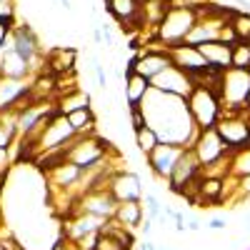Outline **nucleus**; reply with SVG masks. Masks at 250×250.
Masks as SVG:
<instances>
[{"instance_id": "obj_1", "label": "nucleus", "mask_w": 250, "mask_h": 250, "mask_svg": "<svg viewBox=\"0 0 250 250\" xmlns=\"http://www.w3.org/2000/svg\"><path fill=\"white\" fill-rule=\"evenodd\" d=\"M140 108L145 113V120L155 130L160 143H170V145H183L188 148V143L193 140V128L195 123L190 118L185 98L170 95V93H160L155 88L148 90L145 100L140 103Z\"/></svg>"}, {"instance_id": "obj_2", "label": "nucleus", "mask_w": 250, "mask_h": 250, "mask_svg": "<svg viewBox=\"0 0 250 250\" xmlns=\"http://www.w3.org/2000/svg\"><path fill=\"white\" fill-rule=\"evenodd\" d=\"M195 10L193 8H185V5H170V10L165 13L163 23H160V38L165 40L168 48L183 45L185 43V35L193 30V25L198 23L195 20Z\"/></svg>"}, {"instance_id": "obj_3", "label": "nucleus", "mask_w": 250, "mask_h": 250, "mask_svg": "<svg viewBox=\"0 0 250 250\" xmlns=\"http://www.w3.org/2000/svg\"><path fill=\"white\" fill-rule=\"evenodd\" d=\"M188 103V110H190V118L198 128L208 130V128H215V123L220 118V105H218V98L213 93H208L205 88H193V93L185 98Z\"/></svg>"}, {"instance_id": "obj_4", "label": "nucleus", "mask_w": 250, "mask_h": 250, "mask_svg": "<svg viewBox=\"0 0 250 250\" xmlns=\"http://www.w3.org/2000/svg\"><path fill=\"white\" fill-rule=\"evenodd\" d=\"M250 95V70L228 68L223 73V93L220 100L228 103L225 108H243Z\"/></svg>"}, {"instance_id": "obj_5", "label": "nucleus", "mask_w": 250, "mask_h": 250, "mask_svg": "<svg viewBox=\"0 0 250 250\" xmlns=\"http://www.w3.org/2000/svg\"><path fill=\"white\" fill-rule=\"evenodd\" d=\"M75 135H78V133L73 130V125H70L68 115L58 113V115H53V118L45 123L43 133L38 135V145H40V148H43L45 153L60 150V148H65V145H68Z\"/></svg>"}, {"instance_id": "obj_6", "label": "nucleus", "mask_w": 250, "mask_h": 250, "mask_svg": "<svg viewBox=\"0 0 250 250\" xmlns=\"http://www.w3.org/2000/svg\"><path fill=\"white\" fill-rule=\"evenodd\" d=\"M150 88L160 90V93H170V95H178V98H188L193 93V80L185 70L175 68V65H168L160 75H155L150 80Z\"/></svg>"}, {"instance_id": "obj_7", "label": "nucleus", "mask_w": 250, "mask_h": 250, "mask_svg": "<svg viewBox=\"0 0 250 250\" xmlns=\"http://www.w3.org/2000/svg\"><path fill=\"white\" fill-rule=\"evenodd\" d=\"M130 248H133V235L128 233L125 225H120V223L115 225L110 220L100 225L93 250H130Z\"/></svg>"}, {"instance_id": "obj_8", "label": "nucleus", "mask_w": 250, "mask_h": 250, "mask_svg": "<svg viewBox=\"0 0 250 250\" xmlns=\"http://www.w3.org/2000/svg\"><path fill=\"white\" fill-rule=\"evenodd\" d=\"M215 133L225 143L228 150H243L250 148V125L245 120H218Z\"/></svg>"}, {"instance_id": "obj_9", "label": "nucleus", "mask_w": 250, "mask_h": 250, "mask_svg": "<svg viewBox=\"0 0 250 250\" xmlns=\"http://www.w3.org/2000/svg\"><path fill=\"white\" fill-rule=\"evenodd\" d=\"M115 208H118V200L113 198L110 188H93V190L83 195V210L95 218H103V220L113 218Z\"/></svg>"}, {"instance_id": "obj_10", "label": "nucleus", "mask_w": 250, "mask_h": 250, "mask_svg": "<svg viewBox=\"0 0 250 250\" xmlns=\"http://www.w3.org/2000/svg\"><path fill=\"white\" fill-rule=\"evenodd\" d=\"M185 153L183 145H170V143H160L153 153H148V163L158 178H170L175 163L180 160V155Z\"/></svg>"}, {"instance_id": "obj_11", "label": "nucleus", "mask_w": 250, "mask_h": 250, "mask_svg": "<svg viewBox=\"0 0 250 250\" xmlns=\"http://www.w3.org/2000/svg\"><path fill=\"white\" fill-rule=\"evenodd\" d=\"M168 65H173V62H170L168 48H165V50H148V53L140 55V58H133L130 65H128V70H135V73H140L143 78L153 80L155 75H160Z\"/></svg>"}, {"instance_id": "obj_12", "label": "nucleus", "mask_w": 250, "mask_h": 250, "mask_svg": "<svg viewBox=\"0 0 250 250\" xmlns=\"http://www.w3.org/2000/svg\"><path fill=\"white\" fill-rule=\"evenodd\" d=\"M225 143L220 140V135L215 133V128H208L203 130V135L198 138V143L193 145V153L198 155L200 165H213L225 155Z\"/></svg>"}, {"instance_id": "obj_13", "label": "nucleus", "mask_w": 250, "mask_h": 250, "mask_svg": "<svg viewBox=\"0 0 250 250\" xmlns=\"http://www.w3.org/2000/svg\"><path fill=\"white\" fill-rule=\"evenodd\" d=\"M168 55H170V62H173V65L180 68V70H185L188 75L210 68L195 45H175V48H168Z\"/></svg>"}, {"instance_id": "obj_14", "label": "nucleus", "mask_w": 250, "mask_h": 250, "mask_svg": "<svg viewBox=\"0 0 250 250\" xmlns=\"http://www.w3.org/2000/svg\"><path fill=\"white\" fill-rule=\"evenodd\" d=\"M198 168H200V160H198V155L193 153V148H185V153L180 155V160L175 163V168H173V173H170V188L175 193H180L183 188L190 183L195 175H198Z\"/></svg>"}, {"instance_id": "obj_15", "label": "nucleus", "mask_w": 250, "mask_h": 250, "mask_svg": "<svg viewBox=\"0 0 250 250\" xmlns=\"http://www.w3.org/2000/svg\"><path fill=\"white\" fill-rule=\"evenodd\" d=\"M110 193L118 203H128V200H140V178L135 173H118L110 183Z\"/></svg>"}, {"instance_id": "obj_16", "label": "nucleus", "mask_w": 250, "mask_h": 250, "mask_svg": "<svg viewBox=\"0 0 250 250\" xmlns=\"http://www.w3.org/2000/svg\"><path fill=\"white\" fill-rule=\"evenodd\" d=\"M200 50V55L205 58V62L215 70H228L230 68V60H233V45H225L220 40H210V43H203L195 45Z\"/></svg>"}, {"instance_id": "obj_17", "label": "nucleus", "mask_w": 250, "mask_h": 250, "mask_svg": "<svg viewBox=\"0 0 250 250\" xmlns=\"http://www.w3.org/2000/svg\"><path fill=\"white\" fill-rule=\"evenodd\" d=\"M45 62H48L45 73H50L55 78L65 75V73H73L75 70V50L73 48H55V50H50Z\"/></svg>"}, {"instance_id": "obj_18", "label": "nucleus", "mask_w": 250, "mask_h": 250, "mask_svg": "<svg viewBox=\"0 0 250 250\" xmlns=\"http://www.w3.org/2000/svg\"><path fill=\"white\" fill-rule=\"evenodd\" d=\"M150 90V80L143 78L135 70H128V78H125V100H128L130 108H140V103L145 100Z\"/></svg>"}, {"instance_id": "obj_19", "label": "nucleus", "mask_w": 250, "mask_h": 250, "mask_svg": "<svg viewBox=\"0 0 250 250\" xmlns=\"http://www.w3.org/2000/svg\"><path fill=\"white\" fill-rule=\"evenodd\" d=\"M10 38H13V50L18 55H23L28 62H33V58L38 53V38L33 35V30L28 25H20L10 33Z\"/></svg>"}, {"instance_id": "obj_20", "label": "nucleus", "mask_w": 250, "mask_h": 250, "mask_svg": "<svg viewBox=\"0 0 250 250\" xmlns=\"http://www.w3.org/2000/svg\"><path fill=\"white\" fill-rule=\"evenodd\" d=\"M115 220L125 228H135L143 223V205L138 200H128V203H118L115 208Z\"/></svg>"}, {"instance_id": "obj_21", "label": "nucleus", "mask_w": 250, "mask_h": 250, "mask_svg": "<svg viewBox=\"0 0 250 250\" xmlns=\"http://www.w3.org/2000/svg\"><path fill=\"white\" fill-rule=\"evenodd\" d=\"M53 180H55V185H62V188H68V185H78L80 180H83V170L78 168V165H73V163H62V165H58V168H53Z\"/></svg>"}, {"instance_id": "obj_22", "label": "nucleus", "mask_w": 250, "mask_h": 250, "mask_svg": "<svg viewBox=\"0 0 250 250\" xmlns=\"http://www.w3.org/2000/svg\"><path fill=\"white\" fill-rule=\"evenodd\" d=\"M18 113L20 110H13L10 105V115L5 118L3 113H0V148H10V143L15 138V130H18Z\"/></svg>"}, {"instance_id": "obj_23", "label": "nucleus", "mask_w": 250, "mask_h": 250, "mask_svg": "<svg viewBox=\"0 0 250 250\" xmlns=\"http://www.w3.org/2000/svg\"><path fill=\"white\" fill-rule=\"evenodd\" d=\"M68 120L73 125V130L80 135V133H85V130H93V125H95V118L90 113V108H78L73 113H68Z\"/></svg>"}, {"instance_id": "obj_24", "label": "nucleus", "mask_w": 250, "mask_h": 250, "mask_svg": "<svg viewBox=\"0 0 250 250\" xmlns=\"http://www.w3.org/2000/svg\"><path fill=\"white\" fill-rule=\"evenodd\" d=\"M198 193H200V198H203V200L218 203V200H220V195H223V180H220V178H205V180H200Z\"/></svg>"}, {"instance_id": "obj_25", "label": "nucleus", "mask_w": 250, "mask_h": 250, "mask_svg": "<svg viewBox=\"0 0 250 250\" xmlns=\"http://www.w3.org/2000/svg\"><path fill=\"white\" fill-rule=\"evenodd\" d=\"M135 140H138V148H140L145 155L153 153L158 145H160V140H158V135H155V130L150 128V125H145V128L135 130Z\"/></svg>"}, {"instance_id": "obj_26", "label": "nucleus", "mask_w": 250, "mask_h": 250, "mask_svg": "<svg viewBox=\"0 0 250 250\" xmlns=\"http://www.w3.org/2000/svg\"><path fill=\"white\" fill-rule=\"evenodd\" d=\"M230 68L250 70V43H235V45H233V60H230Z\"/></svg>"}, {"instance_id": "obj_27", "label": "nucleus", "mask_w": 250, "mask_h": 250, "mask_svg": "<svg viewBox=\"0 0 250 250\" xmlns=\"http://www.w3.org/2000/svg\"><path fill=\"white\" fill-rule=\"evenodd\" d=\"M233 165H235V173H238V175H248V173H250V148L238 150Z\"/></svg>"}, {"instance_id": "obj_28", "label": "nucleus", "mask_w": 250, "mask_h": 250, "mask_svg": "<svg viewBox=\"0 0 250 250\" xmlns=\"http://www.w3.org/2000/svg\"><path fill=\"white\" fill-rule=\"evenodd\" d=\"M10 33H13V15H0V50H3Z\"/></svg>"}, {"instance_id": "obj_29", "label": "nucleus", "mask_w": 250, "mask_h": 250, "mask_svg": "<svg viewBox=\"0 0 250 250\" xmlns=\"http://www.w3.org/2000/svg\"><path fill=\"white\" fill-rule=\"evenodd\" d=\"M130 118H133V128H135V130H140V128H145V125H148L143 108H130Z\"/></svg>"}, {"instance_id": "obj_30", "label": "nucleus", "mask_w": 250, "mask_h": 250, "mask_svg": "<svg viewBox=\"0 0 250 250\" xmlns=\"http://www.w3.org/2000/svg\"><path fill=\"white\" fill-rule=\"evenodd\" d=\"M145 205H148V213H150V220L160 215V203H158V198H155V195H150V193L145 195Z\"/></svg>"}, {"instance_id": "obj_31", "label": "nucleus", "mask_w": 250, "mask_h": 250, "mask_svg": "<svg viewBox=\"0 0 250 250\" xmlns=\"http://www.w3.org/2000/svg\"><path fill=\"white\" fill-rule=\"evenodd\" d=\"M95 75H98V85L103 88V90H105V83H108V78H105V70H103V65H100V62H95Z\"/></svg>"}, {"instance_id": "obj_32", "label": "nucleus", "mask_w": 250, "mask_h": 250, "mask_svg": "<svg viewBox=\"0 0 250 250\" xmlns=\"http://www.w3.org/2000/svg\"><path fill=\"white\" fill-rule=\"evenodd\" d=\"M53 250H80V248H75L73 240H58V243L53 245Z\"/></svg>"}, {"instance_id": "obj_33", "label": "nucleus", "mask_w": 250, "mask_h": 250, "mask_svg": "<svg viewBox=\"0 0 250 250\" xmlns=\"http://www.w3.org/2000/svg\"><path fill=\"white\" fill-rule=\"evenodd\" d=\"M240 188H243V193H245V195H250V173L240 178Z\"/></svg>"}, {"instance_id": "obj_34", "label": "nucleus", "mask_w": 250, "mask_h": 250, "mask_svg": "<svg viewBox=\"0 0 250 250\" xmlns=\"http://www.w3.org/2000/svg\"><path fill=\"white\" fill-rule=\"evenodd\" d=\"M225 225H228V223H225V220H220V218H215V220L208 223V228H213V230H223Z\"/></svg>"}, {"instance_id": "obj_35", "label": "nucleus", "mask_w": 250, "mask_h": 250, "mask_svg": "<svg viewBox=\"0 0 250 250\" xmlns=\"http://www.w3.org/2000/svg\"><path fill=\"white\" fill-rule=\"evenodd\" d=\"M140 230H143V235H150V230H153V220H143V223H140Z\"/></svg>"}, {"instance_id": "obj_36", "label": "nucleus", "mask_w": 250, "mask_h": 250, "mask_svg": "<svg viewBox=\"0 0 250 250\" xmlns=\"http://www.w3.org/2000/svg\"><path fill=\"white\" fill-rule=\"evenodd\" d=\"M185 228H188V230H193V233H198V230H200V223H198V220H190Z\"/></svg>"}, {"instance_id": "obj_37", "label": "nucleus", "mask_w": 250, "mask_h": 250, "mask_svg": "<svg viewBox=\"0 0 250 250\" xmlns=\"http://www.w3.org/2000/svg\"><path fill=\"white\" fill-rule=\"evenodd\" d=\"M155 250H165V248H155Z\"/></svg>"}, {"instance_id": "obj_38", "label": "nucleus", "mask_w": 250, "mask_h": 250, "mask_svg": "<svg viewBox=\"0 0 250 250\" xmlns=\"http://www.w3.org/2000/svg\"><path fill=\"white\" fill-rule=\"evenodd\" d=\"M143 250H145V248H143Z\"/></svg>"}]
</instances>
